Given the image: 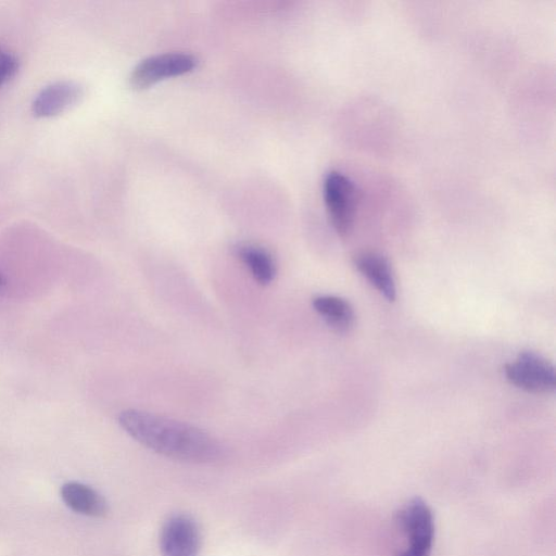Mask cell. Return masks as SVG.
Returning a JSON list of instances; mask_svg holds the SVG:
<instances>
[{
	"mask_svg": "<svg viewBox=\"0 0 556 556\" xmlns=\"http://www.w3.org/2000/svg\"><path fill=\"white\" fill-rule=\"evenodd\" d=\"M117 420L134 440L168 458L211 464L224 455L215 438L188 422L139 409L123 410Z\"/></svg>",
	"mask_w": 556,
	"mask_h": 556,
	"instance_id": "cell-1",
	"label": "cell"
},
{
	"mask_svg": "<svg viewBox=\"0 0 556 556\" xmlns=\"http://www.w3.org/2000/svg\"><path fill=\"white\" fill-rule=\"evenodd\" d=\"M394 523L397 533L394 556H430L434 521L424 500L414 497L403 504L395 515Z\"/></svg>",
	"mask_w": 556,
	"mask_h": 556,
	"instance_id": "cell-2",
	"label": "cell"
},
{
	"mask_svg": "<svg viewBox=\"0 0 556 556\" xmlns=\"http://www.w3.org/2000/svg\"><path fill=\"white\" fill-rule=\"evenodd\" d=\"M323 193L333 228L339 235L346 236L353 227L357 206L353 180L339 170H330L324 178Z\"/></svg>",
	"mask_w": 556,
	"mask_h": 556,
	"instance_id": "cell-3",
	"label": "cell"
},
{
	"mask_svg": "<svg viewBox=\"0 0 556 556\" xmlns=\"http://www.w3.org/2000/svg\"><path fill=\"white\" fill-rule=\"evenodd\" d=\"M504 372L511 384L531 393H549L556 387L554 366L532 351L521 352L515 362L506 364Z\"/></svg>",
	"mask_w": 556,
	"mask_h": 556,
	"instance_id": "cell-4",
	"label": "cell"
},
{
	"mask_svg": "<svg viewBox=\"0 0 556 556\" xmlns=\"http://www.w3.org/2000/svg\"><path fill=\"white\" fill-rule=\"evenodd\" d=\"M197 58L190 53L167 52L148 56L131 71L129 81L135 89H146L157 81L192 71Z\"/></svg>",
	"mask_w": 556,
	"mask_h": 556,
	"instance_id": "cell-5",
	"label": "cell"
},
{
	"mask_svg": "<svg viewBox=\"0 0 556 556\" xmlns=\"http://www.w3.org/2000/svg\"><path fill=\"white\" fill-rule=\"evenodd\" d=\"M162 556H198L201 532L197 521L187 514H174L163 523L160 532Z\"/></svg>",
	"mask_w": 556,
	"mask_h": 556,
	"instance_id": "cell-6",
	"label": "cell"
},
{
	"mask_svg": "<svg viewBox=\"0 0 556 556\" xmlns=\"http://www.w3.org/2000/svg\"><path fill=\"white\" fill-rule=\"evenodd\" d=\"M81 94V87L74 81L53 83L36 96L33 113L38 117L54 116L76 103Z\"/></svg>",
	"mask_w": 556,
	"mask_h": 556,
	"instance_id": "cell-7",
	"label": "cell"
},
{
	"mask_svg": "<svg viewBox=\"0 0 556 556\" xmlns=\"http://www.w3.org/2000/svg\"><path fill=\"white\" fill-rule=\"evenodd\" d=\"M354 265L357 270L388 301L396 298L395 279L389 261L375 252H363L355 256Z\"/></svg>",
	"mask_w": 556,
	"mask_h": 556,
	"instance_id": "cell-8",
	"label": "cell"
},
{
	"mask_svg": "<svg viewBox=\"0 0 556 556\" xmlns=\"http://www.w3.org/2000/svg\"><path fill=\"white\" fill-rule=\"evenodd\" d=\"M61 497L67 507L85 516L102 517L108 511L104 497L91 486L79 482L63 484Z\"/></svg>",
	"mask_w": 556,
	"mask_h": 556,
	"instance_id": "cell-9",
	"label": "cell"
},
{
	"mask_svg": "<svg viewBox=\"0 0 556 556\" xmlns=\"http://www.w3.org/2000/svg\"><path fill=\"white\" fill-rule=\"evenodd\" d=\"M312 305L326 324L338 332H346L354 324L351 304L339 296L323 294L313 299Z\"/></svg>",
	"mask_w": 556,
	"mask_h": 556,
	"instance_id": "cell-10",
	"label": "cell"
},
{
	"mask_svg": "<svg viewBox=\"0 0 556 556\" xmlns=\"http://www.w3.org/2000/svg\"><path fill=\"white\" fill-rule=\"evenodd\" d=\"M236 254L262 286L269 285L276 276V264L271 254L264 248L243 243L236 248Z\"/></svg>",
	"mask_w": 556,
	"mask_h": 556,
	"instance_id": "cell-11",
	"label": "cell"
},
{
	"mask_svg": "<svg viewBox=\"0 0 556 556\" xmlns=\"http://www.w3.org/2000/svg\"><path fill=\"white\" fill-rule=\"evenodd\" d=\"M17 67L16 58L9 51L0 48V86L14 76Z\"/></svg>",
	"mask_w": 556,
	"mask_h": 556,
	"instance_id": "cell-12",
	"label": "cell"
},
{
	"mask_svg": "<svg viewBox=\"0 0 556 556\" xmlns=\"http://www.w3.org/2000/svg\"><path fill=\"white\" fill-rule=\"evenodd\" d=\"M7 289V280L3 275L0 273V298L4 294Z\"/></svg>",
	"mask_w": 556,
	"mask_h": 556,
	"instance_id": "cell-13",
	"label": "cell"
}]
</instances>
